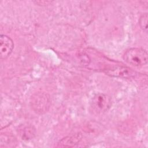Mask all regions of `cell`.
I'll return each mask as SVG.
<instances>
[{"instance_id":"obj_1","label":"cell","mask_w":148,"mask_h":148,"mask_svg":"<svg viewBox=\"0 0 148 148\" xmlns=\"http://www.w3.org/2000/svg\"><path fill=\"white\" fill-rule=\"evenodd\" d=\"M148 55L146 50L140 47H132L127 50L123 54L124 60L134 66H142L147 63Z\"/></svg>"},{"instance_id":"obj_2","label":"cell","mask_w":148,"mask_h":148,"mask_svg":"<svg viewBox=\"0 0 148 148\" xmlns=\"http://www.w3.org/2000/svg\"><path fill=\"white\" fill-rule=\"evenodd\" d=\"M111 106V99L106 94L99 93L95 95L91 102V110L94 114H102Z\"/></svg>"},{"instance_id":"obj_3","label":"cell","mask_w":148,"mask_h":148,"mask_svg":"<svg viewBox=\"0 0 148 148\" xmlns=\"http://www.w3.org/2000/svg\"><path fill=\"white\" fill-rule=\"evenodd\" d=\"M50 102V98L47 94L38 93L32 97L31 105L35 112L38 113H43L49 109Z\"/></svg>"},{"instance_id":"obj_4","label":"cell","mask_w":148,"mask_h":148,"mask_svg":"<svg viewBox=\"0 0 148 148\" xmlns=\"http://www.w3.org/2000/svg\"><path fill=\"white\" fill-rule=\"evenodd\" d=\"M14 47L12 39L6 35L0 36V57L1 60L6 59L12 53Z\"/></svg>"},{"instance_id":"obj_5","label":"cell","mask_w":148,"mask_h":148,"mask_svg":"<svg viewBox=\"0 0 148 148\" xmlns=\"http://www.w3.org/2000/svg\"><path fill=\"white\" fill-rule=\"evenodd\" d=\"M82 135L80 133L68 136L62 139L57 145V147H71L78 144L82 140Z\"/></svg>"},{"instance_id":"obj_6","label":"cell","mask_w":148,"mask_h":148,"mask_svg":"<svg viewBox=\"0 0 148 148\" xmlns=\"http://www.w3.org/2000/svg\"><path fill=\"white\" fill-rule=\"evenodd\" d=\"M20 135L23 139L28 140L34 138L35 135V129L31 125H21L18 128Z\"/></svg>"},{"instance_id":"obj_7","label":"cell","mask_w":148,"mask_h":148,"mask_svg":"<svg viewBox=\"0 0 148 148\" xmlns=\"http://www.w3.org/2000/svg\"><path fill=\"white\" fill-rule=\"evenodd\" d=\"M147 14L145 13L143 14L139 19V24L140 28L146 31L147 29Z\"/></svg>"}]
</instances>
